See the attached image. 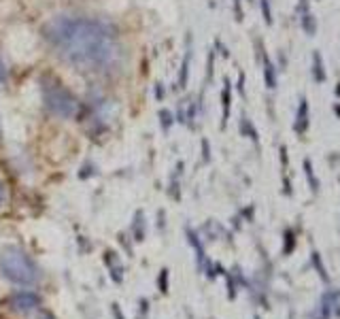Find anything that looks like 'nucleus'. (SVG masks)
Returning a JSON list of instances; mask_svg holds the SVG:
<instances>
[{
	"instance_id": "1",
	"label": "nucleus",
	"mask_w": 340,
	"mask_h": 319,
	"mask_svg": "<svg viewBox=\"0 0 340 319\" xmlns=\"http://www.w3.org/2000/svg\"><path fill=\"white\" fill-rule=\"evenodd\" d=\"M45 45L75 70L111 75L121 68L126 49L113 24L89 15H55L43 24Z\"/></svg>"
},
{
	"instance_id": "2",
	"label": "nucleus",
	"mask_w": 340,
	"mask_h": 319,
	"mask_svg": "<svg viewBox=\"0 0 340 319\" xmlns=\"http://www.w3.org/2000/svg\"><path fill=\"white\" fill-rule=\"evenodd\" d=\"M38 85H41L43 106L49 115H53L57 119L77 117V113L81 108V100L64 85V81H60L51 73H45L41 81H38Z\"/></svg>"
},
{
	"instance_id": "3",
	"label": "nucleus",
	"mask_w": 340,
	"mask_h": 319,
	"mask_svg": "<svg viewBox=\"0 0 340 319\" xmlns=\"http://www.w3.org/2000/svg\"><path fill=\"white\" fill-rule=\"evenodd\" d=\"M0 272H2L6 281L24 287H34L41 281V270H38L36 262L19 247L2 249V253H0Z\"/></svg>"
},
{
	"instance_id": "4",
	"label": "nucleus",
	"mask_w": 340,
	"mask_h": 319,
	"mask_svg": "<svg viewBox=\"0 0 340 319\" xmlns=\"http://www.w3.org/2000/svg\"><path fill=\"white\" fill-rule=\"evenodd\" d=\"M6 304L15 313H32L41 306V296L32 290H17L6 298Z\"/></svg>"
},
{
	"instance_id": "5",
	"label": "nucleus",
	"mask_w": 340,
	"mask_h": 319,
	"mask_svg": "<svg viewBox=\"0 0 340 319\" xmlns=\"http://www.w3.org/2000/svg\"><path fill=\"white\" fill-rule=\"evenodd\" d=\"M296 15H298V22L302 26V30L306 32L309 36H315L317 34V19L311 11V4L309 0H298L296 4Z\"/></svg>"
},
{
	"instance_id": "6",
	"label": "nucleus",
	"mask_w": 340,
	"mask_h": 319,
	"mask_svg": "<svg viewBox=\"0 0 340 319\" xmlns=\"http://www.w3.org/2000/svg\"><path fill=\"white\" fill-rule=\"evenodd\" d=\"M309 126H311V105H309V100L302 96V98L298 100L296 121H293V132H296L298 136H302V134L309 132Z\"/></svg>"
},
{
	"instance_id": "7",
	"label": "nucleus",
	"mask_w": 340,
	"mask_h": 319,
	"mask_svg": "<svg viewBox=\"0 0 340 319\" xmlns=\"http://www.w3.org/2000/svg\"><path fill=\"white\" fill-rule=\"evenodd\" d=\"M336 302H340V290H336V287H330V290H325L321 300H319L317 319H330L332 317V309H334Z\"/></svg>"
},
{
	"instance_id": "8",
	"label": "nucleus",
	"mask_w": 340,
	"mask_h": 319,
	"mask_svg": "<svg viewBox=\"0 0 340 319\" xmlns=\"http://www.w3.org/2000/svg\"><path fill=\"white\" fill-rule=\"evenodd\" d=\"M230 111H232V83H230V79H223V89H221V128L228 126Z\"/></svg>"
},
{
	"instance_id": "9",
	"label": "nucleus",
	"mask_w": 340,
	"mask_h": 319,
	"mask_svg": "<svg viewBox=\"0 0 340 319\" xmlns=\"http://www.w3.org/2000/svg\"><path fill=\"white\" fill-rule=\"evenodd\" d=\"M189 64H191V36H187V49H185V57H183V64H181V70H179V81H177V87L179 89L187 87V81H189Z\"/></svg>"
},
{
	"instance_id": "10",
	"label": "nucleus",
	"mask_w": 340,
	"mask_h": 319,
	"mask_svg": "<svg viewBox=\"0 0 340 319\" xmlns=\"http://www.w3.org/2000/svg\"><path fill=\"white\" fill-rule=\"evenodd\" d=\"M187 232V239H189V242H191V247L196 249V260H198V268L200 270H204V264H207V253H204V247H202V240H200V236H198V232H194L191 228H187L185 230Z\"/></svg>"
},
{
	"instance_id": "11",
	"label": "nucleus",
	"mask_w": 340,
	"mask_h": 319,
	"mask_svg": "<svg viewBox=\"0 0 340 319\" xmlns=\"http://www.w3.org/2000/svg\"><path fill=\"white\" fill-rule=\"evenodd\" d=\"M262 66H264V81L268 89H277V66L266 53L262 55Z\"/></svg>"
},
{
	"instance_id": "12",
	"label": "nucleus",
	"mask_w": 340,
	"mask_h": 319,
	"mask_svg": "<svg viewBox=\"0 0 340 319\" xmlns=\"http://www.w3.org/2000/svg\"><path fill=\"white\" fill-rule=\"evenodd\" d=\"M311 264H313V268L317 270V274H319V279L323 281L325 285H330V274H328V268H325V264H323V258H321V253L317 251V249H313L311 251Z\"/></svg>"
},
{
	"instance_id": "13",
	"label": "nucleus",
	"mask_w": 340,
	"mask_h": 319,
	"mask_svg": "<svg viewBox=\"0 0 340 319\" xmlns=\"http://www.w3.org/2000/svg\"><path fill=\"white\" fill-rule=\"evenodd\" d=\"M313 79H315V83H323L325 77H328V73H325V64H323V57L319 51H313Z\"/></svg>"
},
{
	"instance_id": "14",
	"label": "nucleus",
	"mask_w": 340,
	"mask_h": 319,
	"mask_svg": "<svg viewBox=\"0 0 340 319\" xmlns=\"http://www.w3.org/2000/svg\"><path fill=\"white\" fill-rule=\"evenodd\" d=\"M302 168H304V175H306V179H309V185H311V191L313 194H319V179H317V175H315V168H313V162L309 158H304V162H302Z\"/></svg>"
},
{
	"instance_id": "15",
	"label": "nucleus",
	"mask_w": 340,
	"mask_h": 319,
	"mask_svg": "<svg viewBox=\"0 0 340 319\" xmlns=\"http://www.w3.org/2000/svg\"><path fill=\"white\" fill-rule=\"evenodd\" d=\"M106 264H108V268H111V277H113V281L115 283H121V279H124V274H121V264L117 262V255H115L113 251H106Z\"/></svg>"
},
{
	"instance_id": "16",
	"label": "nucleus",
	"mask_w": 340,
	"mask_h": 319,
	"mask_svg": "<svg viewBox=\"0 0 340 319\" xmlns=\"http://www.w3.org/2000/svg\"><path fill=\"white\" fill-rule=\"evenodd\" d=\"M240 134H242V136H247V138H251L253 143H258V140H260V134H258V130H255L253 121L249 119L247 115H242V117H240Z\"/></svg>"
},
{
	"instance_id": "17",
	"label": "nucleus",
	"mask_w": 340,
	"mask_h": 319,
	"mask_svg": "<svg viewBox=\"0 0 340 319\" xmlns=\"http://www.w3.org/2000/svg\"><path fill=\"white\" fill-rule=\"evenodd\" d=\"M130 232H132V236H134V239H136L138 242H140V240H145V221H143V211H136V217H134V223H132Z\"/></svg>"
},
{
	"instance_id": "18",
	"label": "nucleus",
	"mask_w": 340,
	"mask_h": 319,
	"mask_svg": "<svg viewBox=\"0 0 340 319\" xmlns=\"http://www.w3.org/2000/svg\"><path fill=\"white\" fill-rule=\"evenodd\" d=\"M293 249H296V230L287 228L283 232V255L293 253Z\"/></svg>"
},
{
	"instance_id": "19",
	"label": "nucleus",
	"mask_w": 340,
	"mask_h": 319,
	"mask_svg": "<svg viewBox=\"0 0 340 319\" xmlns=\"http://www.w3.org/2000/svg\"><path fill=\"white\" fill-rule=\"evenodd\" d=\"M157 117H159V126H162V130L164 132H170V128L175 126V115H172L168 108H159Z\"/></svg>"
},
{
	"instance_id": "20",
	"label": "nucleus",
	"mask_w": 340,
	"mask_h": 319,
	"mask_svg": "<svg viewBox=\"0 0 340 319\" xmlns=\"http://www.w3.org/2000/svg\"><path fill=\"white\" fill-rule=\"evenodd\" d=\"M260 9H262V17H264V22L270 26L272 24V4H270V0H260Z\"/></svg>"
},
{
	"instance_id": "21",
	"label": "nucleus",
	"mask_w": 340,
	"mask_h": 319,
	"mask_svg": "<svg viewBox=\"0 0 340 319\" xmlns=\"http://www.w3.org/2000/svg\"><path fill=\"white\" fill-rule=\"evenodd\" d=\"M9 83V66H6L4 57L0 55V87H4Z\"/></svg>"
},
{
	"instance_id": "22",
	"label": "nucleus",
	"mask_w": 340,
	"mask_h": 319,
	"mask_svg": "<svg viewBox=\"0 0 340 319\" xmlns=\"http://www.w3.org/2000/svg\"><path fill=\"white\" fill-rule=\"evenodd\" d=\"M157 283H159V292H162V293L168 292V270H166V268L159 272V281H157Z\"/></svg>"
},
{
	"instance_id": "23",
	"label": "nucleus",
	"mask_w": 340,
	"mask_h": 319,
	"mask_svg": "<svg viewBox=\"0 0 340 319\" xmlns=\"http://www.w3.org/2000/svg\"><path fill=\"white\" fill-rule=\"evenodd\" d=\"M213 60H215V49L209 53V64H207V83H210V79H213Z\"/></svg>"
},
{
	"instance_id": "24",
	"label": "nucleus",
	"mask_w": 340,
	"mask_h": 319,
	"mask_svg": "<svg viewBox=\"0 0 340 319\" xmlns=\"http://www.w3.org/2000/svg\"><path fill=\"white\" fill-rule=\"evenodd\" d=\"M92 175H96L94 166L85 164V166H83V168H81V172H79V179H87V177H92Z\"/></svg>"
},
{
	"instance_id": "25",
	"label": "nucleus",
	"mask_w": 340,
	"mask_h": 319,
	"mask_svg": "<svg viewBox=\"0 0 340 319\" xmlns=\"http://www.w3.org/2000/svg\"><path fill=\"white\" fill-rule=\"evenodd\" d=\"M164 96H166L164 85H162V83H156V100H157V102H162V100H164Z\"/></svg>"
},
{
	"instance_id": "26",
	"label": "nucleus",
	"mask_w": 340,
	"mask_h": 319,
	"mask_svg": "<svg viewBox=\"0 0 340 319\" xmlns=\"http://www.w3.org/2000/svg\"><path fill=\"white\" fill-rule=\"evenodd\" d=\"M202 158H204V162H209V160H210V147H209L207 138L202 140Z\"/></svg>"
},
{
	"instance_id": "27",
	"label": "nucleus",
	"mask_w": 340,
	"mask_h": 319,
	"mask_svg": "<svg viewBox=\"0 0 340 319\" xmlns=\"http://www.w3.org/2000/svg\"><path fill=\"white\" fill-rule=\"evenodd\" d=\"M234 15H236V22H242V6H240V0H234Z\"/></svg>"
},
{
	"instance_id": "28",
	"label": "nucleus",
	"mask_w": 340,
	"mask_h": 319,
	"mask_svg": "<svg viewBox=\"0 0 340 319\" xmlns=\"http://www.w3.org/2000/svg\"><path fill=\"white\" fill-rule=\"evenodd\" d=\"M281 166H283V172L287 170V147L281 145Z\"/></svg>"
},
{
	"instance_id": "29",
	"label": "nucleus",
	"mask_w": 340,
	"mask_h": 319,
	"mask_svg": "<svg viewBox=\"0 0 340 319\" xmlns=\"http://www.w3.org/2000/svg\"><path fill=\"white\" fill-rule=\"evenodd\" d=\"M236 87H238V94L245 96V73L238 75V83H236Z\"/></svg>"
},
{
	"instance_id": "30",
	"label": "nucleus",
	"mask_w": 340,
	"mask_h": 319,
	"mask_svg": "<svg viewBox=\"0 0 340 319\" xmlns=\"http://www.w3.org/2000/svg\"><path fill=\"white\" fill-rule=\"evenodd\" d=\"M6 204V187H4V183L0 181V209H2Z\"/></svg>"
},
{
	"instance_id": "31",
	"label": "nucleus",
	"mask_w": 340,
	"mask_h": 319,
	"mask_svg": "<svg viewBox=\"0 0 340 319\" xmlns=\"http://www.w3.org/2000/svg\"><path fill=\"white\" fill-rule=\"evenodd\" d=\"M215 49H219V53L223 55V57H228L230 53H228V49H226V45H223L221 41H215Z\"/></svg>"
},
{
	"instance_id": "32",
	"label": "nucleus",
	"mask_w": 340,
	"mask_h": 319,
	"mask_svg": "<svg viewBox=\"0 0 340 319\" xmlns=\"http://www.w3.org/2000/svg\"><path fill=\"white\" fill-rule=\"evenodd\" d=\"M36 319H55L53 315H51L49 311H38V315H36Z\"/></svg>"
},
{
	"instance_id": "33",
	"label": "nucleus",
	"mask_w": 340,
	"mask_h": 319,
	"mask_svg": "<svg viewBox=\"0 0 340 319\" xmlns=\"http://www.w3.org/2000/svg\"><path fill=\"white\" fill-rule=\"evenodd\" d=\"M113 313L117 315V319H124V315H121V311H119V304H113Z\"/></svg>"
},
{
	"instance_id": "34",
	"label": "nucleus",
	"mask_w": 340,
	"mask_h": 319,
	"mask_svg": "<svg viewBox=\"0 0 340 319\" xmlns=\"http://www.w3.org/2000/svg\"><path fill=\"white\" fill-rule=\"evenodd\" d=\"M334 113H336V117L340 121V102H334Z\"/></svg>"
},
{
	"instance_id": "35",
	"label": "nucleus",
	"mask_w": 340,
	"mask_h": 319,
	"mask_svg": "<svg viewBox=\"0 0 340 319\" xmlns=\"http://www.w3.org/2000/svg\"><path fill=\"white\" fill-rule=\"evenodd\" d=\"M334 92H336V96H338V98H340V81L336 83V89H334Z\"/></svg>"
},
{
	"instance_id": "36",
	"label": "nucleus",
	"mask_w": 340,
	"mask_h": 319,
	"mask_svg": "<svg viewBox=\"0 0 340 319\" xmlns=\"http://www.w3.org/2000/svg\"><path fill=\"white\" fill-rule=\"evenodd\" d=\"M255 319H260V315H255Z\"/></svg>"
},
{
	"instance_id": "37",
	"label": "nucleus",
	"mask_w": 340,
	"mask_h": 319,
	"mask_svg": "<svg viewBox=\"0 0 340 319\" xmlns=\"http://www.w3.org/2000/svg\"><path fill=\"white\" fill-rule=\"evenodd\" d=\"M247 2H253V0H247Z\"/></svg>"
}]
</instances>
